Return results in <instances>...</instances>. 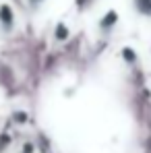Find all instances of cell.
I'll return each mask as SVG.
<instances>
[{"mask_svg":"<svg viewBox=\"0 0 151 153\" xmlns=\"http://www.w3.org/2000/svg\"><path fill=\"white\" fill-rule=\"evenodd\" d=\"M17 31V13L13 10L10 4L2 2L0 4V35L8 37Z\"/></svg>","mask_w":151,"mask_h":153,"instance_id":"1","label":"cell"},{"mask_svg":"<svg viewBox=\"0 0 151 153\" xmlns=\"http://www.w3.org/2000/svg\"><path fill=\"white\" fill-rule=\"evenodd\" d=\"M122 54H124L126 62H135V60H137V54H135V50H128V48H124V50H122Z\"/></svg>","mask_w":151,"mask_h":153,"instance_id":"5","label":"cell"},{"mask_svg":"<svg viewBox=\"0 0 151 153\" xmlns=\"http://www.w3.org/2000/svg\"><path fill=\"white\" fill-rule=\"evenodd\" d=\"M118 23H120V15H118V10L110 8V10H106L100 19H97L95 29H97V33H100L101 37H110V35L116 31Z\"/></svg>","mask_w":151,"mask_h":153,"instance_id":"2","label":"cell"},{"mask_svg":"<svg viewBox=\"0 0 151 153\" xmlns=\"http://www.w3.org/2000/svg\"><path fill=\"white\" fill-rule=\"evenodd\" d=\"M27 2V8L31 10V13H37V10H42L46 4H50L52 0H25Z\"/></svg>","mask_w":151,"mask_h":153,"instance_id":"4","label":"cell"},{"mask_svg":"<svg viewBox=\"0 0 151 153\" xmlns=\"http://www.w3.org/2000/svg\"><path fill=\"white\" fill-rule=\"evenodd\" d=\"M68 35H71V27L66 25L64 21H60V23L56 25V29H54V39H56V42H66Z\"/></svg>","mask_w":151,"mask_h":153,"instance_id":"3","label":"cell"}]
</instances>
